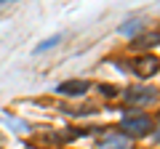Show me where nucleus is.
<instances>
[{
  "label": "nucleus",
  "mask_w": 160,
  "mask_h": 149,
  "mask_svg": "<svg viewBox=\"0 0 160 149\" xmlns=\"http://www.w3.org/2000/svg\"><path fill=\"white\" fill-rule=\"evenodd\" d=\"M120 128H123V136H147L149 131H155V120L149 115H126L120 120Z\"/></svg>",
  "instance_id": "obj_1"
},
{
  "label": "nucleus",
  "mask_w": 160,
  "mask_h": 149,
  "mask_svg": "<svg viewBox=\"0 0 160 149\" xmlns=\"http://www.w3.org/2000/svg\"><path fill=\"white\" fill-rule=\"evenodd\" d=\"M96 144H99V149H131V138L123 136V133H107Z\"/></svg>",
  "instance_id": "obj_3"
},
{
  "label": "nucleus",
  "mask_w": 160,
  "mask_h": 149,
  "mask_svg": "<svg viewBox=\"0 0 160 149\" xmlns=\"http://www.w3.org/2000/svg\"><path fill=\"white\" fill-rule=\"evenodd\" d=\"M139 29H142V22H136V19H133V22H126L123 27H120V35H128V37H133Z\"/></svg>",
  "instance_id": "obj_7"
},
{
  "label": "nucleus",
  "mask_w": 160,
  "mask_h": 149,
  "mask_svg": "<svg viewBox=\"0 0 160 149\" xmlns=\"http://www.w3.org/2000/svg\"><path fill=\"white\" fill-rule=\"evenodd\" d=\"M88 88L91 85H88L86 80H64V83H59L56 91L62 93V96H86Z\"/></svg>",
  "instance_id": "obj_4"
},
{
  "label": "nucleus",
  "mask_w": 160,
  "mask_h": 149,
  "mask_svg": "<svg viewBox=\"0 0 160 149\" xmlns=\"http://www.w3.org/2000/svg\"><path fill=\"white\" fill-rule=\"evenodd\" d=\"M99 93H102V96H115V85H107V83H102V85H99Z\"/></svg>",
  "instance_id": "obj_9"
},
{
  "label": "nucleus",
  "mask_w": 160,
  "mask_h": 149,
  "mask_svg": "<svg viewBox=\"0 0 160 149\" xmlns=\"http://www.w3.org/2000/svg\"><path fill=\"white\" fill-rule=\"evenodd\" d=\"M152 46H158V29H152L149 35L133 40V48H142V51H147V48H152Z\"/></svg>",
  "instance_id": "obj_6"
},
{
  "label": "nucleus",
  "mask_w": 160,
  "mask_h": 149,
  "mask_svg": "<svg viewBox=\"0 0 160 149\" xmlns=\"http://www.w3.org/2000/svg\"><path fill=\"white\" fill-rule=\"evenodd\" d=\"M133 72L139 74V77H149V74H155L158 72V59L155 56H142V59H136L133 61Z\"/></svg>",
  "instance_id": "obj_5"
},
{
  "label": "nucleus",
  "mask_w": 160,
  "mask_h": 149,
  "mask_svg": "<svg viewBox=\"0 0 160 149\" xmlns=\"http://www.w3.org/2000/svg\"><path fill=\"white\" fill-rule=\"evenodd\" d=\"M59 40H62V35H53V37H48V40H43V43H40L38 48H35V53H43V51H51V48L56 46Z\"/></svg>",
  "instance_id": "obj_8"
},
{
  "label": "nucleus",
  "mask_w": 160,
  "mask_h": 149,
  "mask_svg": "<svg viewBox=\"0 0 160 149\" xmlns=\"http://www.w3.org/2000/svg\"><path fill=\"white\" fill-rule=\"evenodd\" d=\"M123 96H126V101H128V104H133V107H149V104L158 101V88L136 85V88H128Z\"/></svg>",
  "instance_id": "obj_2"
}]
</instances>
